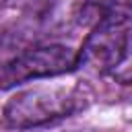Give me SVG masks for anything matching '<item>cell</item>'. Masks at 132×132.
Returning a JSON list of instances; mask_svg holds the SVG:
<instances>
[{
  "instance_id": "cell-1",
  "label": "cell",
  "mask_w": 132,
  "mask_h": 132,
  "mask_svg": "<svg viewBox=\"0 0 132 132\" xmlns=\"http://www.w3.org/2000/svg\"><path fill=\"white\" fill-rule=\"evenodd\" d=\"M85 105L78 87H33L12 95L2 107V122L14 130H29L68 118Z\"/></svg>"
},
{
  "instance_id": "cell-2",
  "label": "cell",
  "mask_w": 132,
  "mask_h": 132,
  "mask_svg": "<svg viewBox=\"0 0 132 132\" xmlns=\"http://www.w3.org/2000/svg\"><path fill=\"white\" fill-rule=\"evenodd\" d=\"M132 21L97 10V21L78 50V66L95 74H113L130 54Z\"/></svg>"
},
{
  "instance_id": "cell-3",
  "label": "cell",
  "mask_w": 132,
  "mask_h": 132,
  "mask_svg": "<svg viewBox=\"0 0 132 132\" xmlns=\"http://www.w3.org/2000/svg\"><path fill=\"white\" fill-rule=\"evenodd\" d=\"M78 66V52L68 45L50 43L27 47L0 62V89H10L21 82L41 80L66 74Z\"/></svg>"
},
{
  "instance_id": "cell-4",
  "label": "cell",
  "mask_w": 132,
  "mask_h": 132,
  "mask_svg": "<svg viewBox=\"0 0 132 132\" xmlns=\"http://www.w3.org/2000/svg\"><path fill=\"white\" fill-rule=\"evenodd\" d=\"M6 2L12 6H19V8H25V10H31V12H41L47 8V4L52 0H6Z\"/></svg>"
}]
</instances>
